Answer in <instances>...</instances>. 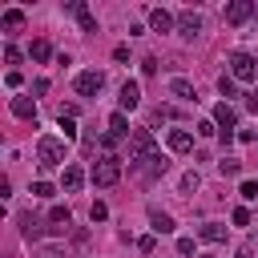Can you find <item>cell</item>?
Masks as SVG:
<instances>
[{"mask_svg": "<svg viewBox=\"0 0 258 258\" xmlns=\"http://www.w3.org/2000/svg\"><path fill=\"white\" fill-rule=\"evenodd\" d=\"M36 161H40V169H52V165H64V141L60 137H40L36 141Z\"/></svg>", "mask_w": 258, "mask_h": 258, "instance_id": "6da1fadb", "label": "cell"}, {"mask_svg": "<svg viewBox=\"0 0 258 258\" xmlns=\"http://www.w3.org/2000/svg\"><path fill=\"white\" fill-rule=\"evenodd\" d=\"M214 125H218V137L230 145V141H234V125H238V113H234V105H230V101L214 105Z\"/></svg>", "mask_w": 258, "mask_h": 258, "instance_id": "7a4b0ae2", "label": "cell"}, {"mask_svg": "<svg viewBox=\"0 0 258 258\" xmlns=\"http://www.w3.org/2000/svg\"><path fill=\"white\" fill-rule=\"evenodd\" d=\"M226 64H230V77H234V81H254V77H258V60H254L250 52H230Z\"/></svg>", "mask_w": 258, "mask_h": 258, "instance_id": "3957f363", "label": "cell"}, {"mask_svg": "<svg viewBox=\"0 0 258 258\" xmlns=\"http://www.w3.org/2000/svg\"><path fill=\"white\" fill-rule=\"evenodd\" d=\"M73 89H77V97H97L105 89V73L101 69H85V73H77Z\"/></svg>", "mask_w": 258, "mask_h": 258, "instance_id": "277c9868", "label": "cell"}, {"mask_svg": "<svg viewBox=\"0 0 258 258\" xmlns=\"http://www.w3.org/2000/svg\"><path fill=\"white\" fill-rule=\"evenodd\" d=\"M157 149H153V137H149V129H133V137H129V165H137V161H145V157H153Z\"/></svg>", "mask_w": 258, "mask_h": 258, "instance_id": "5b68a950", "label": "cell"}, {"mask_svg": "<svg viewBox=\"0 0 258 258\" xmlns=\"http://www.w3.org/2000/svg\"><path fill=\"white\" fill-rule=\"evenodd\" d=\"M121 177V157H101V161H93V181L97 185H113Z\"/></svg>", "mask_w": 258, "mask_h": 258, "instance_id": "8992f818", "label": "cell"}, {"mask_svg": "<svg viewBox=\"0 0 258 258\" xmlns=\"http://www.w3.org/2000/svg\"><path fill=\"white\" fill-rule=\"evenodd\" d=\"M133 169H137L141 177H161V173L169 169V157H165V153H153V157H145V161H137Z\"/></svg>", "mask_w": 258, "mask_h": 258, "instance_id": "52a82bcc", "label": "cell"}, {"mask_svg": "<svg viewBox=\"0 0 258 258\" xmlns=\"http://www.w3.org/2000/svg\"><path fill=\"white\" fill-rule=\"evenodd\" d=\"M254 16V0H234V4H226V20L230 24H246Z\"/></svg>", "mask_w": 258, "mask_h": 258, "instance_id": "ba28073f", "label": "cell"}, {"mask_svg": "<svg viewBox=\"0 0 258 258\" xmlns=\"http://www.w3.org/2000/svg\"><path fill=\"white\" fill-rule=\"evenodd\" d=\"M117 101H121V113L137 109V105H141V85H137V81H125V85H121V97H117Z\"/></svg>", "mask_w": 258, "mask_h": 258, "instance_id": "9c48e42d", "label": "cell"}, {"mask_svg": "<svg viewBox=\"0 0 258 258\" xmlns=\"http://www.w3.org/2000/svg\"><path fill=\"white\" fill-rule=\"evenodd\" d=\"M177 32H181L185 40H194V36L202 32V16H198V12H181V16H177Z\"/></svg>", "mask_w": 258, "mask_h": 258, "instance_id": "30bf717a", "label": "cell"}, {"mask_svg": "<svg viewBox=\"0 0 258 258\" xmlns=\"http://www.w3.org/2000/svg\"><path fill=\"white\" fill-rule=\"evenodd\" d=\"M169 149H173V153H189V149H194L189 129H169Z\"/></svg>", "mask_w": 258, "mask_h": 258, "instance_id": "8fae6325", "label": "cell"}, {"mask_svg": "<svg viewBox=\"0 0 258 258\" xmlns=\"http://www.w3.org/2000/svg\"><path fill=\"white\" fill-rule=\"evenodd\" d=\"M60 185H64L69 194H77V189L85 185V169H81V165H64V177H60Z\"/></svg>", "mask_w": 258, "mask_h": 258, "instance_id": "7c38bea8", "label": "cell"}, {"mask_svg": "<svg viewBox=\"0 0 258 258\" xmlns=\"http://www.w3.org/2000/svg\"><path fill=\"white\" fill-rule=\"evenodd\" d=\"M173 24H177V20H173L165 8H153V12H149V28H153V32H169Z\"/></svg>", "mask_w": 258, "mask_h": 258, "instance_id": "4fadbf2b", "label": "cell"}, {"mask_svg": "<svg viewBox=\"0 0 258 258\" xmlns=\"http://www.w3.org/2000/svg\"><path fill=\"white\" fill-rule=\"evenodd\" d=\"M169 93L181 97V101H198V93H194V85H189L185 77H173V81H169Z\"/></svg>", "mask_w": 258, "mask_h": 258, "instance_id": "5bb4252c", "label": "cell"}, {"mask_svg": "<svg viewBox=\"0 0 258 258\" xmlns=\"http://www.w3.org/2000/svg\"><path fill=\"white\" fill-rule=\"evenodd\" d=\"M48 222H52V230H69V222H73L69 206H52V210H48Z\"/></svg>", "mask_w": 258, "mask_h": 258, "instance_id": "9a60e30c", "label": "cell"}, {"mask_svg": "<svg viewBox=\"0 0 258 258\" xmlns=\"http://www.w3.org/2000/svg\"><path fill=\"white\" fill-rule=\"evenodd\" d=\"M149 226H153V234H173V218H169V214H161V210H153V214H149Z\"/></svg>", "mask_w": 258, "mask_h": 258, "instance_id": "2e32d148", "label": "cell"}, {"mask_svg": "<svg viewBox=\"0 0 258 258\" xmlns=\"http://www.w3.org/2000/svg\"><path fill=\"white\" fill-rule=\"evenodd\" d=\"M198 238H202V242H226V226H218V222H206V226L198 230Z\"/></svg>", "mask_w": 258, "mask_h": 258, "instance_id": "e0dca14e", "label": "cell"}, {"mask_svg": "<svg viewBox=\"0 0 258 258\" xmlns=\"http://www.w3.org/2000/svg\"><path fill=\"white\" fill-rule=\"evenodd\" d=\"M12 113L16 117H36V101L32 97H12Z\"/></svg>", "mask_w": 258, "mask_h": 258, "instance_id": "ac0fdd59", "label": "cell"}, {"mask_svg": "<svg viewBox=\"0 0 258 258\" xmlns=\"http://www.w3.org/2000/svg\"><path fill=\"white\" fill-rule=\"evenodd\" d=\"M109 133H113V137H129V117H125L121 109L109 117Z\"/></svg>", "mask_w": 258, "mask_h": 258, "instance_id": "d6986e66", "label": "cell"}, {"mask_svg": "<svg viewBox=\"0 0 258 258\" xmlns=\"http://www.w3.org/2000/svg\"><path fill=\"white\" fill-rule=\"evenodd\" d=\"M20 234H24L28 242H36V238H40V222H36L32 214H24V218H20Z\"/></svg>", "mask_w": 258, "mask_h": 258, "instance_id": "ffe728a7", "label": "cell"}, {"mask_svg": "<svg viewBox=\"0 0 258 258\" xmlns=\"http://www.w3.org/2000/svg\"><path fill=\"white\" fill-rule=\"evenodd\" d=\"M218 173H222V177H238V173H242V161H238V157H222V161H218Z\"/></svg>", "mask_w": 258, "mask_h": 258, "instance_id": "44dd1931", "label": "cell"}, {"mask_svg": "<svg viewBox=\"0 0 258 258\" xmlns=\"http://www.w3.org/2000/svg\"><path fill=\"white\" fill-rule=\"evenodd\" d=\"M0 24H4V28H20V24H24V12H20V8H8V12L0 16Z\"/></svg>", "mask_w": 258, "mask_h": 258, "instance_id": "7402d4cb", "label": "cell"}, {"mask_svg": "<svg viewBox=\"0 0 258 258\" xmlns=\"http://www.w3.org/2000/svg\"><path fill=\"white\" fill-rule=\"evenodd\" d=\"M52 56V44L48 40H32V60H48Z\"/></svg>", "mask_w": 258, "mask_h": 258, "instance_id": "603a6c76", "label": "cell"}, {"mask_svg": "<svg viewBox=\"0 0 258 258\" xmlns=\"http://www.w3.org/2000/svg\"><path fill=\"white\" fill-rule=\"evenodd\" d=\"M218 89H222V97H238V89H234V77H230V73H222V77H218Z\"/></svg>", "mask_w": 258, "mask_h": 258, "instance_id": "cb8c5ba5", "label": "cell"}, {"mask_svg": "<svg viewBox=\"0 0 258 258\" xmlns=\"http://www.w3.org/2000/svg\"><path fill=\"white\" fill-rule=\"evenodd\" d=\"M64 12L69 16H81V12H89V4L85 0H64Z\"/></svg>", "mask_w": 258, "mask_h": 258, "instance_id": "d4e9b609", "label": "cell"}, {"mask_svg": "<svg viewBox=\"0 0 258 258\" xmlns=\"http://www.w3.org/2000/svg\"><path fill=\"white\" fill-rule=\"evenodd\" d=\"M77 20H81V32H97V16L93 12H81Z\"/></svg>", "mask_w": 258, "mask_h": 258, "instance_id": "484cf974", "label": "cell"}, {"mask_svg": "<svg viewBox=\"0 0 258 258\" xmlns=\"http://www.w3.org/2000/svg\"><path fill=\"white\" fill-rule=\"evenodd\" d=\"M198 185H202V173H198V169H189V173L181 177V189H198Z\"/></svg>", "mask_w": 258, "mask_h": 258, "instance_id": "4316f807", "label": "cell"}, {"mask_svg": "<svg viewBox=\"0 0 258 258\" xmlns=\"http://www.w3.org/2000/svg\"><path fill=\"white\" fill-rule=\"evenodd\" d=\"M56 189L48 185V181H32V198H52Z\"/></svg>", "mask_w": 258, "mask_h": 258, "instance_id": "83f0119b", "label": "cell"}, {"mask_svg": "<svg viewBox=\"0 0 258 258\" xmlns=\"http://www.w3.org/2000/svg\"><path fill=\"white\" fill-rule=\"evenodd\" d=\"M238 194H242L246 202H254V198H258V181H242V185H238Z\"/></svg>", "mask_w": 258, "mask_h": 258, "instance_id": "f1b7e54d", "label": "cell"}, {"mask_svg": "<svg viewBox=\"0 0 258 258\" xmlns=\"http://www.w3.org/2000/svg\"><path fill=\"white\" fill-rule=\"evenodd\" d=\"M89 218H93V222H105V218H109V210H105V202H93V210H89Z\"/></svg>", "mask_w": 258, "mask_h": 258, "instance_id": "f546056e", "label": "cell"}, {"mask_svg": "<svg viewBox=\"0 0 258 258\" xmlns=\"http://www.w3.org/2000/svg\"><path fill=\"white\" fill-rule=\"evenodd\" d=\"M230 218H234V226H250V210H246V206H238Z\"/></svg>", "mask_w": 258, "mask_h": 258, "instance_id": "4dcf8cb0", "label": "cell"}, {"mask_svg": "<svg viewBox=\"0 0 258 258\" xmlns=\"http://www.w3.org/2000/svg\"><path fill=\"white\" fill-rule=\"evenodd\" d=\"M4 60H8V64H20V48L8 44V48H4Z\"/></svg>", "mask_w": 258, "mask_h": 258, "instance_id": "1f68e13d", "label": "cell"}, {"mask_svg": "<svg viewBox=\"0 0 258 258\" xmlns=\"http://www.w3.org/2000/svg\"><path fill=\"white\" fill-rule=\"evenodd\" d=\"M60 129H64V137H77V125H73V117H60Z\"/></svg>", "mask_w": 258, "mask_h": 258, "instance_id": "d6a6232c", "label": "cell"}, {"mask_svg": "<svg viewBox=\"0 0 258 258\" xmlns=\"http://www.w3.org/2000/svg\"><path fill=\"white\" fill-rule=\"evenodd\" d=\"M198 133H202V137H214V133H218V125H214V121H202V125H198Z\"/></svg>", "mask_w": 258, "mask_h": 258, "instance_id": "836d02e7", "label": "cell"}, {"mask_svg": "<svg viewBox=\"0 0 258 258\" xmlns=\"http://www.w3.org/2000/svg\"><path fill=\"white\" fill-rule=\"evenodd\" d=\"M137 250H141V254H149V250H153V234H145V238H137Z\"/></svg>", "mask_w": 258, "mask_h": 258, "instance_id": "e575fe53", "label": "cell"}, {"mask_svg": "<svg viewBox=\"0 0 258 258\" xmlns=\"http://www.w3.org/2000/svg\"><path fill=\"white\" fill-rule=\"evenodd\" d=\"M177 254H194V238H177Z\"/></svg>", "mask_w": 258, "mask_h": 258, "instance_id": "d590c367", "label": "cell"}, {"mask_svg": "<svg viewBox=\"0 0 258 258\" xmlns=\"http://www.w3.org/2000/svg\"><path fill=\"white\" fill-rule=\"evenodd\" d=\"M246 105H250V109L258 113V93H246Z\"/></svg>", "mask_w": 258, "mask_h": 258, "instance_id": "8d00e7d4", "label": "cell"}, {"mask_svg": "<svg viewBox=\"0 0 258 258\" xmlns=\"http://www.w3.org/2000/svg\"><path fill=\"white\" fill-rule=\"evenodd\" d=\"M238 258H254V254H250V250H238Z\"/></svg>", "mask_w": 258, "mask_h": 258, "instance_id": "74e56055", "label": "cell"}, {"mask_svg": "<svg viewBox=\"0 0 258 258\" xmlns=\"http://www.w3.org/2000/svg\"><path fill=\"white\" fill-rule=\"evenodd\" d=\"M206 258H214V254H206Z\"/></svg>", "mask_w": 258, "mask_h": 258, "instance_id": "f35d334b", "label": "cell"}]
</instances>
